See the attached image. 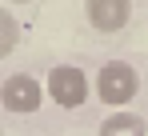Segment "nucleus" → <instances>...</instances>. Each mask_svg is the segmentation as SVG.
<instances>
[{
    "mask_svg": "<svg viewBox=\"0 0 148 136\" xmlns=\"http://www.w3.org/2000/svg\"><path fill=\"white\" fill-rule=\"evenodd\" d=\"M140 92V72L128 64V60H108V64L96 72V96L112 108H124L132 104V96Z\"/></svg>",
    "mask_w": 148,
    "mask_h": 136,
    "instance_id": "f257e3e1",
    "label": "nucleus"
},
{
    "mask_svg": "<svg viewBox=\"0 0 148 136\" xmlns=\"http://www.w3.org/2000/svg\"><path fill=\"white\" fill-rule=\"evenodd\" d=\"M44 100V84L28 72H12L4 84H0V104L8 108L12 116H32Z\"/></svg>",
    "mask_w": 148,
    "mask_h": 136,
    "instance_id": "f03ea898",
    "label": "nucleus"
},
{
    "mask_svg": "<svg viewBox=\"0 0 148 136\" xmlns=\"http://www.w3.org/2000/svg\"><path fill=\"white\" fill-rule=\"evenodd\" d=\"M44 92H48L60 108H80V104L88 100V76L76 64H56L48 72V80H44Z\"/></svg>",
    "mask_w": 148,
    "mask_h": 136,
    "instance_id": "7ed1b4c3",
    "label": "nucleus"
},
{
    "mask_svg": "<svg viewBox=\"0 0 148 136\" xmlns=\"http://www.w3.org/2000/svg\"><path fill=\"white\" fill-rule=\"evenodd\" d=\"M84 16L96 32H120L132 20V0H84Z\"/></svg>",
    "mask_w": 148,
    "mask_h": 136,
    "instance_id": "20e7f679",
    "label": "nucleus"
},
{
    "mask_svg": "<svg viewBox=\"0 0 148 136\" xmlns=\"http://www.w3.org/2000/svg\"><path fill=\"white\" fill-rule=\"evenodd\" d=\"M96 136H148V124H144V116L128 112V108H116L112 116H104Z\"/></svg>",
    "mask_w": 148,
    "mask_h": 136,
    "instance_id": "39448f33",
    "label": "nucleus"
},
{
    "mask_svg": "<svg viewBox=\"0 0 148 136\" xmlns=\"http://www.w3.org/2000/svg\"><path fill=\"white\" fill-rule=\"evenodd\" d=\"M16 44H20V20H16L8 8H0V60L12 56Z\"/></svg>",
    "mask_w": 148,
    "mask_h": 136,
    "instance_id": "423d86ee",
    "label": "nucleus"
},
{
    "mask_svg": "<svg viewBox=\"0 0 148 136\" xmlns=\"http://www.w3.org/2000/svg\"><path fill=\"white\" fill-rule=\"evenodd\" d=\"M8 4H32V0H8Z\"/></svg>",
    "mask_w": 148,
    "mask_h": 136,
    "instance_id": "0eeeda50",
    "label": "nucleus"
}]
</instances>
